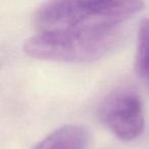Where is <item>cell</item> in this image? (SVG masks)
<instances>
[{"mask_svg":"<svg viewBox=\"0 0 149 149\" xmlns=\"http://www.w3.org/2000/svg\"><path fill=\"white\" fill-rule=\"evenodd\" d=\"M147 86H148V88H149V84H147Z\"/></svg>","mask_w":149,"mask_h":149,"instance_id":"8992f818","label":"cell"},{"mask_svg":"<svg viewBox=\"0 0 149 149\" xmlns=\"http://www.w3.org/2000/svg\"><path fill=\"white\" fill-rule=\"evenodd\" d=\"M135 68L139 77L149 84V19H143L138 30Z\"/></svg>","mask_w":149,"mask_h":149,"instance_id":"5b68a950","label":"cell"},{"mask_svg":"<svg viewBox=\"0 0 149 149\" xmlns=\"http://www.w3.org/2000/svg\"><path fill=\"white\" fill-rule=\"evenodd\" d=\"M120 29L94 33H39L24 45L36 59L58 62H90L107 55L120 44Z\"/></svg>","mask_w":149,"mask_h":149,"instance_id":"7a4b0ae2","label":"cell"},{"mask_svg":"<svg viewBox=\"0 0 149 149\" xmlns=\"http://www.w3.org/2000/svg\"><path fill=\"white\" fill-rule=\"evenodd\" d=\"M89 131L82 125L68 124L54 130L32 149H85Z\"/></svg>","mask_w":149,"mask_h":149,"instance_id":"277c9868","label":"cell"},{"mask_svg":"<svg viewBox=\"0 0 149 149\" xmlns=\"http://www.w3.org/2000/svg\"><path fill=\"white\" fill-rule=\"evenodd\" d=\"M98 116L100 122L120 140H134L144 130L143 102L132 88L122 87L110 92L100 104Z\"/></svg>","mask_w":149,"mask_h":149,"instance_id":"3957f363","label":"cell"},{"mask_svg":"<svg viewBox=\"0 0 149 149\" xmlns=\"http://www.w3.org/2000/svg\"><path fill=\"white\" fill-rule=\"evenodd\" d=\"M143 2L128 0L52 1L35 13L39 33H94L120 29L142 9Z\"/></svg>","mask_w":149,"mask_h":149,"instance_id":"6da1fadb","label":"cell"}]
</instances>
